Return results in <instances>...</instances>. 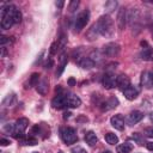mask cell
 <instances>
[{"label":"cell","mask_w":153,"mask_h":153,"mask_svg":"<svg viewBox=\"0 0 153 153\" xmlns=\"http://www.w3.org/2000/svg\"><path fill=\"white\" fill-rule=\"evenodd\" d=\"M88 19H90V12L87 10H84L82 12H80L74 20V31L80 32L88 23Z\"/></svg>","instance_id":"obj_4"},{"label":"cell","mask_w":153,"mask_h":153,"mask_svg":"<svg viewBox=\"0 0 153 153\" xmlns=\"http://www.w3.org/2000/svg\"><path fill=\"white\" fill-rule=\"evenodd\" d=\"M141 85L145 88H152L153 86V72L146 71L141 75Z\"/></svg>","instance_id":"obj_13"},{"label":"cell","mask_w":153,"mask_h":153,"mask_svg":"<svg viewBox=\"0 0 153 153\" xmlns=\"http://www.w3.org/2000/svg\"><path fill=\"white\" fill-rule=\"evenodd\" d=\"M32 153H38V152H32Z\"/></svg>","instance_id":"obj_50"},{"label":"cell","mask_w":153,"mask_h":153,"mask_svg":"<svg viewBox=\"0 0 153 153\" xmlns=\"http://www.w3.org/2000/svg\"><path fill=\"white\" fill-rule=\"evenodd\" d=\"M118 105V99L116 97H110L106 100H103L102 103H99V108L102 111H109L111 109H115Z\"/></svg>","instance_id":"obj_9"},{"label":"cell","mask_w":153,"mask_h":153,"mask_svg":"<svg viewBox=\"0 0 153 153\" xmlns=\"http://www.w3.org/2000/svg\"><path fill=\"white\" fill-rule=\"evenodd\" d=\"M16 7L13 5H6L1 8V27L4 30H7L10 29L13 24H14V20H13V10Z\"/></svg>","instance_id":"obj_2"},{"label":"cell","mask_w":153,"mask_h":153,"mask_svg":"<svg viewBox=\"0 0 153 153\" xmlns=\"http://www.w3.org/2000/svg\"><path fill=\"white\" fill-rule=\"evenodd\" d=\"M53 65H54V62H53V60L49 57V59L45 61V63H44V68H45V69H50V68L53 67Z\"/></svg>","instance_id":"obj_40"},{"label":"cell","mask_w":153,"mask_h":153,"mask_svg":"<svg viewBox=\"0 0 153 153\" xmlns=\"http://www.w3.org/2000/svg\"><path fill=\"white\" fill-rule=\"evenodd\" d=\"M96 25H97V29H98L100 36L111 37L115 32V24H114V20L111 19V17L109 14L100 16L98 22L96 23Z\"/></svg>","instance_id":"obj_1"},{"label":"cell","mask_w":153,"mask_h":153,"mask_svg":"<svg viewBox=\"0 0 153 153\" xmlns=\"http://www.w3.org/2000/svg\"><path fill=\"white\" fill-rule=\"evenodd\" d=\"M98 36H99V31H98L96 24H93V25L88 29V31L86 32V35H85V37H86L88 41H96V39L98 38Z\"/></svg>","instance_id":"obj_20"},{"label":"cell","mask_w":153,"mask_h":153,"mask_svg":"<svg viewBox=\"0 0 153 153\" xmlns=\"http://www.w3.org/2000/svg\"><path fill=\"white\" fill-rule=\"evenodd\" d=\"M71 152H72V153H87L86 149L82 148L81 146H75V147H73V148L71 149Z\"/></svg>","instance_id":"obj_38"},{"label":"cell","mask_w":153,"mask_h":153,"mask_svg":"<svg viewBox=\"0 0 153 153\" xmlns=\"http://www.w3.org/2000/svg\"><path fill=\"white\" fill-rule=\"evenodd\" d=\"M36 90H37V92H38L39 94H42V96L47 94V92H48V90H49V81H48V79H47V78H42V79L38 81V84H37V86H36Z\"/></svg>","instance_id":"obj_17"},{"label":"cell","mask_w":153,"mask_h":153,"mask_svg":"<svg viewBox=\"0 0 153 153\" xmlns=\"http://www.w3.org/2000/svg\"><path fill=\"white\" fill-rule=\"evenodd\" d=\"M20 142H22L23 145H30V146H33V145L37 143V140H36L35 137H32V136H29V137H23V139H20Z\"/></svg>","instance_id":"obj_31"},{"label":"cell","mask_w":153,"mask_h":153,"mask_svg":"<svg viewBox=\"0 0 153 153\" xmlns=\"http://www.w3.org/2000/svg\"><path fill=\"white\" fill-rule=\"evenodd\" d=\"M60 66H59V71H56V78H59L61 74H62V72H63V69H65V66L67 65V62H68V56H67V54L66 53H62L61 55H60Z\"/></svg>","instance_id":"obj_21"},{"label":"cell","mask_w":153,"mask_h":153,"mask_svg":"<svg viewBox=\"0 0 153 153\" xmlns=\"http://www.w3.org/2000/svg\"><path fill=\"white\" fill-rule=\"evenodd\" d=\"M38 81H39V74L38 73H32L30 79H29V81H27V84L25 85V88H31L33 86H37Z\"/></svg>","instance_id":"obj_25"},{"label":"cell","mask_w":153,"mask_h":153,"mask_svg":"<svg viewBox=\"0 0 153 153\" xmlns=\"http://www.w3.org/2000/svg\"><path fill=\"white\" fill-rule=\"evenodd\" d=\"M11 38H13V37L1 36V37H0V45H1V47H5L7 43H12V42H13V39H11Z\"/></svg>","instance_id":"obj_34"},{"label":"cell","mask_w":153,"mask_h":153,"mask_svg":"<svg viewBox=\"0 0 153 153\" xmlns=\"http://www.w3.org/2000/svg\"><path fill=\"white\" fill-rule=\"evenodd\" d=\"M67 44V35L66 33H61L60 37L57 38V45H59V50H62L65 48V45Z\"/></svg>","instance_id":"obj_30"},{"label":"cell","mask_w":153,"mask_h":153,"mask_svg":"<svg viewBox=\"0 0 153 153\" xmlns=\"http://www.w3.org/2000/svg\"><path fill=\"white\" fill-rule=\"evenodd\" d=\"M17 98H16V94L14 93H8L4 99H2V105L4 106H13L14 103H16Z\"/></svg>","instance_id":"obj_26"},{"label":"cell","mask_w":153,"mask_h":153,"mask_svg":"<svg viewBox=\"0 0 153 153\" xmlns=\"http://www.w3.org/2000/svg\"><path fill=\"white\" fill-rule=\"evenodd\" d=\"M66 104L68 108H72V109H75V108H79L81 105V99L76 96V94H68L66 96Z\"/></svg>","instance_id":"obj_16"},{"label":"cell","mask_w":153,"mask_h":153,"mask_svg":"<svg viewBox=\"0 0 153 153\" xmlns=\"http://www.w3.org/2000/svg\"><path fill=\"white\" fill-rule=\"evenodd\" d=\"M57 50H59V45H57V42H54V43H51V45H50V49H49V53H50V55H55V54L57 53Z\"/></svg>","instance_id":"obj_37"},{"label":"cell","mask_w":153,"mask_h":153,"mask_svg":"<svg viewBox=\"0 0 153 153\" xmlns=\"http://www.w3.org/2000/svg\"><path fill=\"white\" fill-rule=\"evenodd\" d=\"M4 130H5V131H7V133L13 134V131H14V124H11V123L5 124V126H4Z\"/></svg>","instance_id":"obj_39"},{"label":"cell","mask_w":153,"mask_h":153,"mask_svg":"<svg viewBox=\"0 0 153 153\" xmlns=\"http://www.w3.org/2000/svg\"><path fill=\"white\" fill-rule=\"evenodd\" d=\"M143 134H145V136H147V137H149V139H153V126L145 128Z\"/></svg>","instance_id":"obj_36"},{"label":"cell","mask_w":153,"mask_h":153,"mask_svg":"<svg viewBox=\"0 0 153 153\" xmlns=\"http://www.w3.org/2000/svg\"><path fill=\"white\" fill-rule=\"evenodd\" d=\"M116 79H117V76L114 73H105L103 76V80H102L103 86L106 90H111V88L116 87Z\"/></svg>","instance_id":"obj_8"},{"label":"cell","mask_w":153,"mask_h":153,"mask_svg":"<svg viewBox=\"0 0 153 153\" xmlns=\"http://www.w3.org/2000/svg\"><path fill=\"white\" fill-rule=\"evenodd\" d=\"M69 116H71V112H65V114H63V118H65V120L69 118Z\"/></svg>","instance_id":"obj_47"},{"label":"cell","mask_w":153,"mask_h":153,"mask_svg":"<svg viewBox=\"0 0 153 153\" xmlns=\"http://www.w3.org/2000/svg\"><path fill=\"white\" fill-rule=\"evenodd\" d=\"M103 54H102V51H99V50H92L91 53H90V55H88V57L97 65V63H99L102 60H103Z\"/></svg>","instance_id":"obj_27"},{"label":"cell","mask_w":153,"mask_h":153,"mask_svg":"<svg viewBox=\"0 0 153 153\" xmlns=\"http://www.w3.org/2000/svg\"><path fill=\"white\" fill-rule=\"evenodd\" d=\"M117 1H115V0H110V1H106L105 2V5H104V8H105V11L108 12V13H111V12H114L115 11V8L117 7Z\"/></svg>","instance_id":"obj_29"},{"label":"cell","mask_w":153,"mask_h":153,"mask_svg":"<svg viewBox=\"0 0 153 153\" xmlns=\"http://www.w3.org/2000/svg\"><path fill=\"white\" fill-rule=\"evenodd\" d=\"M84 139H85V142H86L88 146H91V147H93V146L98 142V137H97V135H96V133H94L93 130H88V131L85 134Z\"/></svg>","instance_id":"obj_19"},{"label":"cell","mask_w":153,"mask_h":153,"mask_svg":"<svg viewBox=\"0 0 153 153\" xmlns=\"http://www.w3.org/2000/svg\"><path fill=\"white\" fill-rule=\"evenodd\" d=\"M59 153H62V152H59Z\"/></svg>","instance_id":"obj_51"},{"label":"cell","mask_w":153,"mask_h":153,"mask_svg":"<svg viewBox=\"0 0 153 153\" xmlns=\"http://www.w3.org/2000/svg\"><path fill=\"white\" fill-rule=\"evenodd\" d=\"M152 41H153V31H152Z\"/></svg>","instance_id":"obj_49"},{"label":"cell","mask_w":153,"mask_h":153,"mask_svg":"<svg viewBox=\"0 0 153 153\" xmlns=\"http://www.w3.org/2000/svg\"><path fill=\"white\" fill-rule=\"evenodd\" d=\"M143 116H145L143 112H141V111H139V110H134V111H131V112L128 115L127 122H128L129 126H134V124L139 123V122L143 118Z\"/></svg>","instance_id":"obj_12"},{"label":"cell","mask_w":153,"mask_h":153,"mask_svg":"<svg viewBox=\"0 0 153 153\" xmlns=\"http://www.w3.org/2000/svg\"><path fill=\"white\" fill-rule=\"evenodd\" d=\"M140 20V10L136 7H131L127 10V24L130 27H139L137 23Z\"/></svg>","instance_id":"obj_7"},{"label":"cell","mask_w":153,"mask_h":153,"mask_svg":"<svg viewBox=\"0 0 153 153\" xmlns=\"http://www.w3.org/2000/svg\"><path fill=\"white\" fill-rule=\"evenodd\" d=\"M104 137H105V141H106L109 145H116V143L118 142V137H117V135L114 134V133H106Z\"/></svg>","instance_id":"obj_28"},{"label":"cell","mask_w":153,"mask_h":153,"mask_svg":"<svg viewBox=\"0 0 153 153\" xmlns=\"http://www.w3.org/2000/svg\"><path fill=\"white\" fill-rule=\"evenodd\" d=\"M123 94H124V97L128 99V100H134V99H136V97L139 96V90L135 87V86H129V87H127L124 91H123Z\"/></svg>","instance_id":"obj_18"},{"label":"cell","mask_w":153,"mask_h":153,"mask_svg":"<svg viewBox=\"0 0 153 153\" xmlns=\"http://www.w3.org/2000/svg\"><path fill=\"white\" fill-rule=\"evenodd\" d=\"M110 123H111V126H112L115 129H117V130H123V129H124V126H126L124 118H123V116L120 115V114L112 116V117L110 118Z\"/></svg>","instance_id":"obj_14"},{"label":"cell","mask_w":153,"mask_h":153,"mask_svg":"<svg viewBox=\"0 0 153 153\" xmlns=\"http://www.w3.org/2000/svg\"><path fill=\"white\" fill-rule=\"evenodd\" d=\"M68 85L69 86H74L75 85V79L74 78H69L68 79Z\"/></svg>","instance_id":"obj_44"},{"label":"cell","mask_w":153,"mask_h":153,"mask_svg":"<svg viewBox=\"0 0 153 153\" xmlns=\"http://www.w3.org/2000/svg\"><path fill=\"white\" fill-rule=\"evenodd\" d=\"M51 105H53V108H55V109H63L65 106H67V104H66V96L63 94V93H57L54 98H53V100H51Z\"/></svg>","instance_id":"obj_11"},{"label":"cell","mask_w":153,"mask_h":153,"mask_svg":"<svg viewBox=\"0 0 153 153\" xmlns=\"http://www.w3.org/2000/svg\"><path fill=\"white\" fill-rule=\"evenodd\" d=\"M60 134H61L62 141H63L66 145H72V143H75V142L78 141L76 131H75V129L72 128V127H63V128H61Z\"/></svg>","instance_id":"obj_3"},{"label":"cell","mask_w":153,"mask_h":153,"mask_svg":"<svg viewBox=\"0 0 153 153\" xmlns=\"http://www.w3.org/2000/svg\"><path fill=\"white\" fill-rule=\"evenodd\" d=\"M11 142H10V140H7V139H1L0 140V145L1 146H8Z\"/></svg>","instance_id":"obj_43"},{"label":"cell","mask_w":153,"mask_h":153,"mask_svg":"<svg viewBox=\"0 0 153 153\" xmlns=\"http://www.w3.org/2000/svg\"><path fill=\"white\" fill-rule=\"evenodd\" d=\"M146 148H147L149 152H153V141L146 142Z\"/></svg>","instance_id":"obj_42"},{"label":"cell","mask_w":153,"mask_h":153,"mask_svg":"<svg viewBox=\"0 0 153 153\" xmlns=\"http://www.w3.org/2000/svg\"><path fill=\"white\" fill-rule=\"evenodd\" d=\"M140 57L143 61H153V49L149 47L143 48L140 53Z\"/></svg>","instance_id":"obj_22"},{"label":"cell","mask_w":153,"mask_h":153,"mask_svg":"<svg viewBox=\"0 0 153 153\" xmlns=\"http://www.w3.org/2000/svg\"><path fill=\"white\" fill-rule=\"evenodd\" d=\"M29 127V120L25 117H20L14 123V131H13V136L17 139H23L24 137V131L26 130V128Z\"/></svg>","instance_id":"obj_5"},{"label":"cell","mask_w":153,"mask_h":153,"mask_svg":"<svg viewBox=\"0 0 153 153\" xmlns=\"http://www.w3.org/2000/svg\"><path fill=\"white\" fill-rule=\"evenodd\" d=\"M149 120H151V122L153 123V112H151V114H149Z\"/></svg>","instance_id":"obj_48"},{"label":"cell","mask_w":153,"mask_h":153,"mask_svg":"<svg viewBox=\"0 0 153 153\" xmlns=\"http://www.w3.org/2000/svg\"><path fill=\"white\" fill-rule=\"evenodd\" d=\"M129 86H130V79H129V76L126 75V74H120L117 76V79H116V87H118L123 92Z\"/></svg>","instance_id":"obj_10"},{"label":"cell","mask_w":153,"mask_h":153,"mask_svg":"<svg viewBox=\"0 0 153 153\" xmlns=\"http://www.w3.org/2000/svg\"><path fill=\"white\" fill-rule=\"evenodd\" d=\"M116 66H118V63H117V62H111V63L106 65V67H105L106 73H114L112 71H114V69H116Z\"/></svg>","instance_id":"obj_35"},{"label":"cell","mask_w":153,"mask_h":153,"mask_svg":"<svg viewBox=\"0 0 153 153\" xmlns=\"http://www.w3.org/2000/svg\"><path fill=\"white\" fill-rule=\"evenodd\" d=\"M133 148H134L133 143H130V142H124V143L118 145L116 149H117V153H130V152L133 151Z\"/></svg>","instance_id":"obj_24"},{"label":"cell","mask_w":153,"mask_h":153,"mask_svg":"<svg viewBox=\"0 0 153 153\" xmlns=\"http://www.w3.org/2000/svg\"><path fill=\"white\" fill-rule=\"evenodd\" d=\"M79 0H73V1H71L69 2V6H68V10H69V12L71 13H73L76 8H78V6H79Z\"/></svg>","instance_id":"obj_33"},{"label":"cell","mask_w":153,"mask_h":153,"mask_svg":"<svg viewBox=\"0 0 153 153\" xmlns=\"http://www.w3.org/2000/svg\"><path fill=\"white\" fill-rule=\"evenodd\" d=\"M78 65H79L82 69H91V68H93V67H94V65H96V63H94V62H93V61L87 56V57H82V59L78 62Z\"/></svg>","instance_id":"obj_23"},{"label":"cell","mask_w":153,"mask_h":153,"mask_svg":"<svg viewBox=\"0 0 153 153\" xmlns=\"http://www.w3.org/2000/svg\"><path fill=\"white\" fill-rule=\"evenodd\" d=\"M13 20H14V24H18V23H20L22 22V12L16 7L14 10H13Z\"/></svg>","instance_id":"obj_32"},{"label":"cell","mask_w":153,"mask_h":153,"mask_svg":"<svg viewBox=\"0 0 153 153\" xmlns=\"http://www.w3.org/2000/svg\"><path fill=\"white\" fill-rule=\"evenodd\" d=\"M120 50H121V47L118 43L116 42H109L106 43L105 45H103L102 48V54L106 57H115L120 54Z\"/></svg>","instance_id":"obj_6"},{"label":"cell","mask_w":153,"mask_h":153,"mask_svg":"<svg viewBox=\"0 0 153 153\" xmlns=\"http://www.w3.org/2000/svg\"><path fill=\"white\" fill-rule=\"evenodd\" d=\"M43 54H44V51H41L39 56H37V60H36V62H35V63H38V62H41V61H42V56H43Z\"/></svg>","instance_id":"obj_45"},{"label":"cell","mask_w":153,"mask_h":153,"mask_svg":"<svg viewBox=\"0 0 153 153\" xmlns=\"http://www.w3.org/2000/svg\"><path fill=\"white\" fill-rule=\"evenodd\" d=\"M63 1H56V6L59 7V8H62V6H63Z\"/></svg>","instance_id":"obj_46"},{"label":"cell","mask_w":153,"mask_h":153,"mask_svg":"<svg viewBox=\"0 0 153 153\" xmlns=\"http://www.w3.org/2000/svg\"><path fill=\"white\" fill-rule=\"evenodd\" d=\"M117 26L120 30H123L126 24H127V10L124 7H121L118 10V13H117Z\"/></svg>","instance_id":"obj_15"},{"label":"cell","mask_w":153,"mask_h":153,"mask_svg":"<svg viewBox=\"0 0 153 153\" xmlns=\"http://www.w3.org/2000/svg\"><path fill=\"white\" fill-rule=\"evenodd\" d=\"M133 139L139 143V145H142L143 143V141L140 139V135H139V133H133Z\"/></svg>","instance_id":"obj_41"}]
</instances>
